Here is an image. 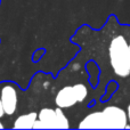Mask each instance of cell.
<instances>
[{"instance_id": "1", "label": "cell", "mask_w": 130, "mask_h": 130, "mask_svg": "<svg viewBox=\"0 0 130 130\" xmlns=\"http://www.w3.org/2000/svg\"><path fill=\"white\" fill-rule=\"evenodd\" d=\"M127 113L118 106H107L103 111L87 115L79 124L80 129H124Z\"/></svg>"}, {"instance_id": "2", "label": "cell", "mask_w": 130, "mask_h": 130, "mask_svg": "<svg viewBox=\"0 0 130 130\" xmlns=\"http://www.w3.org/2000/svg\"><path fill=\"white\" fill-rule=\"evenodd\" d=\"M108 58L113 72L118 76L127 78L130 74V48L123 36L119 34L112 38L108 45Z\"/></svg>"}, {"instance_id": "3", "label": "cell", "mask_w": 130, "mask_h": 130, "mask_svg": "<svg viewBox=\"0 0 130 130\" xmlns=\"http://www.w3.org/2000/svg\"><path fill=\"white\" fill-rule=\"evenodd\" d=\"M70 123L61 107L55 110L49 107L42 108L38 114V119L33 124V129H69Z\"/></svg>"}, {"instance_id": "4", "label": "cell", "mask_w": 130, "mask_h": 130, "mask_svg": "<svg viewBox=\"0 0 130 130\" xmlns=\"http://www.w3.org/2000/svg\"><path fill=\"white\" fill-rule=\"evenodd\" d=\"M0 99L4 105L5 113L7 115H13L17 108L18 96L17 90L13 83H7L0 90Z\"/></svg>"}, {"instance_id": "5", "label": "cell", "mask_w": 130, "mask_h": 130, "mask_svg": "<svg viewBox=\"0 0 130 130\" xmlns=\"http://www.w3.org/2000/svg\"><path fill=\"white\" fill-rule=\"evenodd\" d=\"M55 103L61 108H70L78 103L73 86H65L58 90L55 97Z\"/></svg>"}, {"instance_id": "6", "label": "cell", "mask_w": 130, "mask_h": 130, "mask_svg": "<svg viewBox=\"0 0 130 130\" xmlns=\"http://www.w3.org/2000/svg\"><path fill=\"white\" fill-rule=\"evenodd\" d=\"M38 119V114L36 112H30L27 114H23L18 117L14 122V129H33V124Z\"/></svg>"}, {"instance_id": "7", "label": "cell", "mask_w": 130, "mask_h": 130, "mask_svg": "<svg viewBox=\"0 0 130 130\" xmlns=\"http://www.w3.org/2000/svg\"><path fill=\"white\" fill-rule=\"evenodd\" d=\"M74 88V91H75L76 95V98H78V103H81L83 102L88 96V89L85 85L82 83H76V85L73 86Z\"/></svg>"}, {"instance_id": "8", "label": "cell", "mask_w": 130, "mask_h": 130, "mask_svg": "<svg viewBox=\"0 0 130 130\" xmlns=\"http://www.w3.org/2000/svg\"><path fill=\"white\" fill-rule=\"evenodd\" d=\"M5 114H6V113H5V110H4V105H2V102H1V99H0V118H2Z\"/></svg>"}, {"instance_id": "9", "label": "cell", "mask_w": 130, "mask_h": 130, "mask_svg": "<svg viewBox=\"0 0 130 130\" xmlns=\"http://www.w3.org/2000/svg\"><path fill=\"white\" fill-rule=\"evenodd\" d=\"M127 117H128V122H130V104L128 105V110H127Z\"/></svg>"}, {"instance_id": "10", "label": "cell", "mask_w": 130, "mask_h": 130, "mask_svg": "<svg viewBox=\"0 0 130 130\" xmlns=\"http://www.w3.org/2000/svg\"><path fill=\"white\" fill-rule=\"evenodd\" d=\"M4 128H5V127H4V124H2L1 122H0V129H4Z\"/></svg>"}, {"instance_id": "11", "label": "cell", "mask_w": 130, "mask_h": 130, "mask_svg": "<svg viewBox=\"0 0 130 130\" xmlns=\"http://www.w3.org/2000/svg\"><path fill=\"white\" fill-rule=\"evenodd\" d=\"M128 45H129V48H130V40H129V42H128Z\"/></svg>"}]
</instances>
